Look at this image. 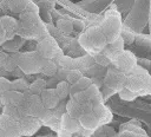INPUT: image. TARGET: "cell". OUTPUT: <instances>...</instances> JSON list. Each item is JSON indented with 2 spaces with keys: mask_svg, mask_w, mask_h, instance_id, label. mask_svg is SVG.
<instances>
[{
  "mask_svg": "<svg viewBox=\"0 0 151 137\" xmlns=\"http://www.w3.org/2000/svg\"><path fill=\"white\" fill-rule=\"evenodd\" d=\"M78 43L86 52L96 54L104 50L107 44V40L100 26H91L80 34Z\"/></svg>",
  "mask_w": 151,
  "mask_h": 137,
  "instance_id": "1",
  "label": "cell"
},
{
  "mask_svg": "<svg viewBox=\"0 0 151 137\" xmlns=\"http://www.w3.org/2000/svg\"><path fill=\"white\" fill-rule=\"evenodd\" d=\"M99 26L107 43L116 40L118 37H120V32H122V19H120L119 12L117 9L106 11L104 19Z\"/></svg>",
  "mask_w": 151,
  "mask_h": 137,
  "instance_id": "2",
  "label": "cell"
},
{
  "mask_svg": "<svg viewBox=\"0 0 151 137\" xmlns=\"http://www.w3.org/2000/svg\"><path fill=\"white\" fill-rule=\"evenodd\" d=\"M44 61L45 58L41 57V54L38 51H29L25 53H19L17 65L19 70H21L24 73L32 74L41 71Z\"/></svg>",
  "mask_w": 151,
  "mask_h": 137,
  "instance_id": "3",
  "label": "cell"
},
{
  "mask_svg": "<svg viewBox=\"0 0 151 137\" xmlns=\"http://www.w3.org/2000/svg\"><path fill=\"white\" fill-rule=\"evenodd\" d=\"M26 115H31L34 117L40 118L41 120H44V118L47 116L48 113V109H46L40 99L39 94H33L31 92H26L24 93V99L21 103Z\"/></svg>",
  "mask_w": 151,
  "mask_h": 137,
  "instance_id": "4",
  "label": "cell"
},
{
  "mask_svg": "<svg viewBox=\"0 0 151 137\" xmlns=\"http://www.w3.org/2000/svg\"><path fill=\"white\" fill-rule=\"evenodd\" d=\"M111 64L117 70L124 73H130L137 66V58L132 52L123 50L111 60Z\"/></svg>",
  "mask_w": 151,
  "mask_h": 137,
  "instance_id": "5",
  "label": "cell"
},
{
  "mask_svg": "<svg viewBox=\"0 0 151 137\" xmlns=\"http://www.w3.org/2000/svg\"><path fill=\"white\" fill-rule=\"evenodd\" d=\"M37 51L45 59H54L60 53V50H59L57 41L51 37L42 38L37 45Z\"/></svg>",
  "mask_w": 151,
  "mask_h": 137,
  "instance_id": "6",
  "label": "cell"
},
{
  "mask_svg": "<svg viewBox=\"0 0 151 137\" xmlns=\"http://www.w3.org/2000/svg\"><path fill=\"white\" fill-rule=\"evenodd\" d=\"M41 125H44L42 120L31 115H26L19 120L21 136H33L41 128Z\"/></svg>",
  "mask_w": 151,
  "mask_h": 137,
  "instance_id": "7",
  "label": "cell"
},
{
  "mask_svg": "<svg viewBox=\"0 0 151 137\" xmlns=\"http://www.w3.org/2000/svg\"><path fill=\"white\" fill-rule=\"evenodd\" d=\"M0 129L4 130L6 137H21L19 120L13 119L6 113L0 116Z\"/></svg>",
  "mask_w": 151,
  "mask_h": 137,
  "instance_id": "8",
  "label": "cell"
},
{
  "mask_svg": "<svg viewBox=\"0 0 151 137\" xmlns=\"http://www.w3.org/2000/svg\"><path fill=\"white\" fill-rule=\"evenodd\" d=\"M125 79H126L125 73L122 72V71H119V70H117L113 66V68H111V70L107 71V74H106V78H105V84L109 87H111V89L119 90L120 87L124 86Z\"/></svg>",
  "mask_w": 151,
  "mask_h": 137,
  "instance_id": "9",
  "label": "cell"
},
{
  "mask_svg": "<svg viewBox=\"0 0 151 137\" xmlns=\"http://www.w3.org/2000/svg\"><path fill=\"white\" fill-rule=\"evenodd\" d=\"M39 96H40V99H41L42 105L46 109H48V110L55 109L59 105V103H60V99L57 96L54 87H52V89L51 87H45Z\"/></svg>",
  "mask_w": 151,
  "mask_h": 137,
  "instance_id": "10",
  "label": "cell"
},
{
  "mask_svg": "<svg viewBox=\"0 0 151 137\" xmlns=\"http://www.w3.org/2000/svg\"><path fill=\"white\" fill-rule=\"evenodd\" d=\"M5 35H6V40L14 38L18 34V30H19V21L9 15H4L0 18Z\"/></svg>",
  "mask_w": 151,
  "mask_h": 137,
  "instance_id": "11",
  "label": "cell"
},
{
  "mask_svg": "<svg viewBox=\"0 0 151 137\" xmlns=\"http://www.w3.org/2000/svg\"><path fill=\"white\" fill-rule=\"evenodd\" d=\"M24 99V93L15 90H7L1 96V107L4 105H15L21 104Z\"/></svg>",
  "mask_w": 151,
  "mask_h": 137,
  "instance_id": "12",
  "label": "cell"
},
{
  "mask_svg": "<svg viewBox=\"0 0 151 137\" xmlns=\"http://www.w3.org/2000/svg\"><path fill=\"white\" fill-rule=\"evenodd\" d=\"M79 124L81 128L86 129V130H94L100 125L99 119L94 116V113L92 111L90 112H84L80 115V117L78 118Z\"/></svg>",
  "mask_w": 151,
  "mask_h": 137,
  "instance_id": "13",
  "label": "cell"
},
{
  "mask_svg": "<svg viewBox=\"0 0 151 137\" xmlns=\"http://www.w3.org/2000/svg\"><path fill=\"white\" fill-rule=\"evenodd\" d=\"M60 128L71 132V133H74L77 131H79L80 129V124H79V120L77 118H73L71 117L70 115H67L66 112L61 113L60 116V123H59Z\"/></svg>",
  "mask_w": 151,
  "mask_h": 137,
  "instance_id": "14",
  "label": "cell"
},
{
  "mask_svg": "<svg viewBox=\"0 0 151 137\" xmlns=\"http://www.w3.org/2000/svg\"><path fill=\"white\" fill-rule=\"evenodd\" d=\"M2 109H4V112H2V113L8 115L9 117H12V118L15 119V120H20L24 116H26V112H25V110H24V107H22L21 104L4 105Z\"/></svg>",
  "mask_w": 151,
  "mask_h": 137,
  "instance_id": "15",
  "label": "cell"
},
{
  "mask_svg": "<svg viewBox=\"0 0 151 137\" xmlns=\"http://www.w3.org/2000/svg\"><path fill=\"white\" fill-rule=\"evenodd\" d=\"M92 112L94 113V116L99 119L100 123H105L107 120L111 119V112L109 111V109L106 106H104L103 102L101 103H97V104H93L92 106Z\"/></svg>",
  "mask_w": 151,
  "mask_h": 137,
  "instance_id": "16",
  "label": "cell"
},
{
  "mask_svg": "<svg viewBox=\"0 0 151 137\" xmlns=\"http://www.w3.org/2000/svg\"><path fill=\"white\" fill-rule=\"evenodd\" d=\"M84 93H85V96H86L87 100L92 103V105H93V104H97V103H101V102H103V100H101V99H103L101 93H100V91H99L98 86H97V85H94V84H91L88 87H86V89L84 90Z\"/></svg>",
  "mask_w": 151,
  "mask_h": 137,
  "instance_id": "17",
  "label": "cell"
},
{
  "mask_svg": "<svg viewBox=\"0 0 151 137\" xmlns=\"http://www.w3.org/2000/svg\"><path fill=\"white\" fill-rule=\"evenodd\" d=\"M65 110H66V113H67V115H70V116L73 117V118H77V119L80 117L81 113H84V107H83V105L79 104V103H77V102H76L74 99H72V98L66 103Z\"/></svg>",
  "mask_w": 151,
  "mask_h": 137,
  "instance_id": "18",
  "label": "cell"
},
{
  "mask_svg": "<svg viewBox=\"0 0 151 137\" xmlns=\"http://www.w3.org/2000/svg\"><path fill=\"white\" fill-rule=\"evenodd\" d=\"M91 84H92L91 78L85 77V76H81L78 81H76L74 84H71V85H70V96L77 93V92H79V91H84V90H85L86 87H88Z\"/></svg>",
  "mask_w": 151,
  "mask_h": 137,
  "instance_id": "19",
  "label": "cell"
},
{
  "mask_svg": "<svg viewBox=\"0 0 151 137\" xmlns=\"http://www.w3.org/2000/svg\"><path fill=\"white\" fill-rule=\"evenodd\" d=\"M57 96L59 97L60 100L66 99L70 96V83H67L66 80H59L54 87Z\"/></svg>",
  "mask_w": 151,
  "mask_h": 137,
  "instance_id": "20",
  "label": "cell"
},
{
  "mask_svg": "<svg viewBox=\"0 0 151 137\" xmlns=\"http://www.w3.org/2000/svg\"><path fill=\"white\" fill-rule=\"evenodd\" d=\"M29 2L31 0H7V6L13 13H21Z\"/></svg>",
  "mask_w": 151,
  "mask_h": 137,
  "instance_id": "21",
  "label": "cell"
},
{
  "mask_svg": "<svg viewBox=\"0 0 151 137\" xmlns=\"http://www.w3.org/2000/svg\"><path fill=\"white\" fill-rule=\"evenodd\" d=\"M21 45H22V39L14 37V38H12V39L6 40L1 46H2V48H4L5 51H8V52L13 53V52H17V51L21 47Z\"/></svg>",
  "mask_w": 151,
  "mask_h": 137,
  "instance_id": "22",
  "label": "cell"
},
{
  "mask_svg": "<svg viewBox=\"0 0 151 137\" xmlns=\"http://www.w3.org/2000/svg\"><path fill=\"white\" fill-rule=\"evenodd\" d=\"M58 71V66L57 64L53 61V59H45L42 67H41V73L47 76V77H54V74Z\"/></svg>",
  "mask_w": 151,
  "mask_h": 137,
  "instance_id": "23",
  "label": "cell"
},
{
  "mask_svg": "<svg viewBox=\"0 0 151 137\" xmlns=\"http://www.w3.org/2000/svg\"><path fill=\"white\" fill-rule=\"evenodd\" d=\"M28 87H29V84L24 78H17L14 80H11V90H15V91L26 93V92H29Z\"/></svg>",
  "mask_w": 151,
  "mask_h": 137,
  "instance_id": "24",
  "label": "cell"
},
{
  "mask_svg": "<svg viewBox=\"0 0 151 137\" xmlns=\"http://www.w3.org/2000/svg\"><path fill=\"white\" fill-rule=\"evenodd\" d=\"M45 87H47V81H45V80L41 79V78H38V79L33 80V81L29 84L28 91H29L31 93H33V94H40Z\"/></svg>",
  "mask_w": 151,
  "mask_h": 137,
  "instance_id": "25",
  "label": "cell"
},
{
  "mask_svg": "<svg viewBox=\"0 0 151 137\" xmlns=\"http://www.w3.org/2000/svg\"><path fill=\"white\" fill-rule=\"evenodd\" d=\"M118 96H119V98L122 100H125V102H132L138 97V94L136 92H133L132 90L127 89L126 86H123V87H120L118 90Z\"/></svg>",
  "mask_w": 151,
  "mask_h": 137,
  "instance_id": "26",
  "label": "cell"
},
{
  "mask_svg": "<svg viewBox=\"0 0 151 137\" xmlns=\"http://www.w3.org/2000/svg\"><path fill=\"white\" fill-rule=\"evenodd\" d=\"M57 27L60 32H63L65 34H68L73 31L72 20H68V19H59L57 21Z\"/></svg>",
  "mask_w": 151,
  "mask_h": 137,
  "instance_id": "27",
  "label": "cell"
},
{
  "mask_svg": "<svg viewBox=\"0 0 151 137\" xmlns=\"http://www.w3.org/2000/svg\"><path fill=\"white\" fill-rule=\"evenodd\" d=\"M81 76H83V73H81L80 70H78V68H70V70H67L65 80L67 83H70V85H71V84H74L76 81H78Z\"/></svg>",
  "mask_w": 151,
  "mask_h": 137,
  "instance_id": "28",
  "label": "cell"
},
{
  "mask_svg": "<svg viewBox=\"0 0 151 137\" xmlns=\"http://www.w3.org/2000/svg\"><path fill=\"white\" fill-rule=\"evenodd\" d=\"M93 60H94L98 65H100V66H103V67L110 66V64H111L110 58H109L105 53H103V52H99V53L93 54Z\"/></svg>",
  "mask_w": 151,
  "mask_h": 137,
  "instance_id": "29",
  "label": "cell"
},
{
  "mask_svg": "<svg viewBox=\"0 0 151 137\" xmlns=\"http://www.w3.org/2000/svg\"><path fill=\"white\" fill-rule=\"evenodd\" d=\"M7 90H11V80H8L5 77H0V106H1V96Z\"/></svg>",
  "mask_w": 151,
  "mask_h": 137,
  "instance_id": "30",
  "label": "cell"
},
{
  "mask_svg": "<svg viewBox=\"0 0 151 137\" xmlns=\"http://www.w3.org/2000/svg\"><path fill=\"white\" fill-rule=\"evenodd\" d=\"M120 37H122V39L124 40L125 44H132V43L134 41V35H133V33H131V32H129V31H123V30H122Z\"/></svg>",
  "mask_w": 151,
  "mask_h": 137,
  "instance_id": "31",
  "label": "cell"
},
{
  "mask_svg": "<svg viewBox=\"0 0 151 137\" xmlns=\"http://www.w3.org/2000/svg\"><path fill=\"white\" fill-rule=\"evenodd\" d=\"M72 25H73V30H77V31H83L85 27V25L81 20H73Z\"/></svg>",
  "mask_w": 151,
  "mask_h": 137,
  "instance_id": "32",
  "label": "cell"
},
{
  "mask_svg": "<svg viewBox=\"0 0 151 137\" xmlns=\"http://www.w3.org/2000/svg\"><path fill=\"white\" fill-rule=\"evenodd\" d=\"M57 133H58V137H72V133L71 132H68V131H66V130H64L61 128L58 129Z\"/></svg>",
  "mask_w": 151,
  "mask_h": 137,
  "instance_id": "33",
  "label": "cell"
},
{
  "mask_svg": "<svg viewBox=\"0 0 151 137\" xmlns=\"http://www.w3.org/2000/svg\"><path fill=\"white\" fill-rule=\"evenodd\" d=\"M6 41V35H5V32H4V28H2V25H1V21H0V46Z\"/></svg>",
  "mask_w": 151,
  "mask_h": 137,
  "instance_id": "34",
  "label": "cell"
},
{
  "mask_svg": "<svg viewBox=\"0 0 151 137\" xmlns=\"http://www.w3.org/2000/svg\"><path fill=\"white\" fill-rule=\"evenodd\" d=\"M0 137H6V135H5V132H4L2 129H0Z\"/></svg>",
  "mask_w": 151,
  "mask_h": 137,
  "instance_id": "35",
  "label": "cell"
},
{
  "mask_svg": "<svg viewBox=\"0 0 151 137\" xmlns=\"http://www.w3.org/2000/svg\"><path fill=\"white\" fill-rule=\"evenodd\" d=\"M2 1H5V2H7V0H2Z\"/></svg>",
  "mask_w": 151,
  "mask_h": 137,
  "instance_id": "36",
  "label": "cell"
}]
</instances>
